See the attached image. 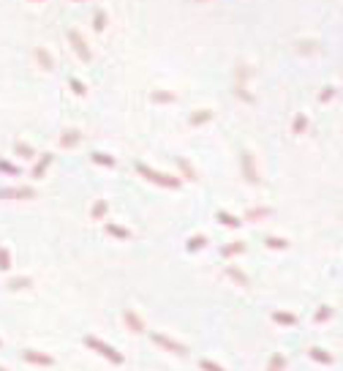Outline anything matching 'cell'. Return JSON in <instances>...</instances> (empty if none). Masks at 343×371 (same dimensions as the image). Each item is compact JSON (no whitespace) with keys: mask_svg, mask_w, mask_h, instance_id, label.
<instances>
[{"mask_svg":"<svg viewBox=\"0 0 343 371\" xmlns=\"http://www.w3.org/2000/svg\"><path fill=\"white\" fill-rule=\"evenodd\" d=\"M136 172L139 175H144L150 183H158V186H164V188H177L180 181L177 178H172V175H164V172H155V170H150V167H144V164H136Z\"/></svg>","mask_w":343,"mask_h":371,"instance_id":"obj_1","label":"cell"},{"mask_svg":"<svg viewBox=\"0 0 343 371\" xmlns=\"http://www.w3.org/2000/svg\"><path fill=\"white\" fill-rule=\"evenodd\" d=\"M85 344H87V347H93V350H98L104 358H109V361H114V363H123V355H120L117 350H112V347H107L104 341H98L96 336H87V339H85Z\"/></svg>","mask_w":343,"mask_h":371,"instance_id":"obj_2","label":"cell"},{"mask_svg":"<svg viewBox=\"0 0 343 371\" xmlns=\"http://www.w3.org/2000/svg\"><path fill=\"white\" fill-rule=\"evenodd\" d=\"M68 38H71V44H74V52L79 55V60L90 63V60H93V52L87 49V44H85V38L79 36V30H68Z\"/></svg>","mask_w":343,"mask_h":371,"instance_id":"obj_3","label":"cell"},{"mask_svg":"<svg viewBox=\"0 0 343 371\" xmlns=\"http://www.w3.org/2000/svg\"><path fill=\"white\" fill-rule=\"evenodd\" d=\"M240 161H242V175H245V181L248 183H259V172H256V164H253V156L245 150V153L240 156Z\"/></svg>","mask_w":343,"mask_h":371,"instance_id":"obj_4","label":"cell"},{"mask_svg":"<svg viewBox=\"0 0 343 371\" xmlns=\"http://www.w3.org/2000/svg\"><path fill=\"white\" fill-rule=\"evenodd\" d=\"M308 355H311V361H316V363H324V366L335 363V358L330 355L327 350H322V347H311V350H308Z\"/></svg>","mask_w":343,"mask_h":371,"instance_id":"obj_5","label":"cell"},{"mask_svg":"<svg viewBox=\"0 0 343 371\" xmlns=\"http://www.w3.org/2000/svg\"><path fill=\"white\" fill-rule=\"evenodd\" d=\"M153 341H155V344H161V347H166V350H172V352H177V355H185V347H183V344H174V341H169L166 336H158V333H155Z\"/></svg>","mask_w":343,"mask_h":371,"instance_id":"obj_6","label":"cell"},{"mask_svg":"<svg viewBox=\"0 0 343 371\" xmlns=\"http://www.w3.org/2000/svg\"><path fill=\"white\" fill-rule=\"evenodd\" d=\"M305 129H308V115H305V112L294 115V120H292V134H305Z\"/></svg>","mask_w":343,"mask_h":371,"instance_id":"obj_7","label":"cell"},{"mask_svg":"<svg viewBox=\"0 0 343 371\" xmlns=\"http://www.w3.org/2000/svg\"><path fill=\"white\" fill-rule=\"evenodd\" d=\"M79 139H82V134L71 129V131H66V134L60 137V145H63V148H77V145H79Z\"/></svg>","mask_w":343,"mask_h":371,"instance_id":"obj_8","label":"cell"},{"mask_svg":"<svg viewBox=\"0 0 343 371\" xmlns=\"http://www.w3.org/2000/svg\"><path fill=\"white\" fill-rule=\"evenodd\" d=\"M36 60L41 63V66L46 68V71H52V68H55V60H52V55H49L46 49H41V46L36 49Z\"/></svg>","mask_w":343,"mask_h":371,"instance_id":"obj_9","label":"cell"},{"mask_svg":"<svg viewBox=\"0 0 343 371\" xmlns=\"http://www.w3.org/2000/svg\"><path fill=\"white\" fill-rule=\"evenodd\" d=\"M272 320L278 325H297V314H289V311H275L272 314Z\"/></svg>","mask_w":343,"mask_h":371,"instance_id":"obj_10","label":"cell"},{"mask_svg":"<svg viewBox=\"0 0 343 371\" xmlns=\"http://www.w3.org/2000/svg\"><path fill=\"white\" fill-rule=\"evenodd\" d=\"M207 120H213L210 109H199V112L191 115V126H202V123H207Z\"/></svg>","mask_w":343,"mask_h":371,"instance_id":"obj_11","label":"cell"},{"mask_svg":"<svg viewBox=\"0 0 343 371\" xmlns=\"http://www.w3.org/2000/svg\"><path fill=\"white\" fill-rule=\"evenodd\" d=\"M49 164H52V156H49V153H44V159H38L36 170H33V178H36V181H38V178H41L44 172H46V167H49Z\"/></svg>","mask_w":343,"mask_h":371,"instance_id":"obj_12","label":"cell"},{"mask_svg":"<svg viewBox=\"0 0 343 371\" xmlns=\"http://www.w3.org/2000/svg\"><path fill=\"white\" fill-rule=\"evenodd\" d=\"M218 221L226 224V227H240V224H242L237 216H231V213H224V210H218Z\"/></svg>","mask_w":343,"mask_h":371,"instance_id":"obj_13","label":"cell"},{"mask_svg":"<svg viewBox=\"0 0 343 371\" xmlns=\"http://www.w3.org/2000/svg\"><path fill=\"white\" fill-rule=\"evenodd\" d=\"M330 317H333V306H322V309H319L316 314H313V322H316V325H322V322H327Z\"/></svg>","mask_w":343,"mask_h":371,"instance_id":"obj_14","label":"cell"},{"mask_svg":"<svg viewBox=\"0 0 343 371\" xmlns=\"http://www.w3.org/2000/svg\"><path fill=\"white\" fill-rule=\"evenodd\" d=\"M270 213H272L270 207H253V210L245 213V218H248V221H256V218H267Z\"/></svg>","mask_w":343,"mask_h":371,"instance_id":"obj_15","label":"cell"},{"mask_svg":"<svg viewBox=\"0 0 343 371\" xmlns=\"http://www.w3.org/2000/svg\"><path fill=\"white\" fill-rule=\"evenodd\" d=\"M283 366H286L283 355H281V352H275V355L270 358V366H267V371H283Z\"/></svg>","mask_w":343,"mask_h":371,"instance_id":"obj_16","label":"cell"},{"mask_svg":"<svg viewBox=\"0 0 343 371\" xmlns=\"http://www.w3.org/2000/svg\"><path fill=\"white\" fill-rule=\"evenodd\" d=\"M25 361H30V363H41V366H49L52 358H49V355H36V352H25Z\"/></svg>","mask_w":343,"mask_h":371,"instance_id":"obj_17","label":"cell"},{"mask_svg":"<svg viewBox=\"0 0 343 371\" xmlns=\"http://www.w3.org/2000/svg\"><path fill=\"white\" fill-rule=\"evenodd\" d=\"M242 251H245V243L237 240V243H231V246H226L221 254H224V257H234V254H242Z\"/></svg>","mask_w":343,"mask_h":371,"instance_id":"obj_18","label":"cell"},{"mask_svg":"<svg viewBox=\"0 0 343 371\" xmlns=\"http://www.w3.org/2000/svg\"><path fill=\"white\" fill-rule=\"evenodd\" d=\"M267 248H278V251H283V248H289V240H283V237H267Z\"/></svg>","mask_w":343,"mask_h":371,"instance_id":"obj_19","label":"cell"},{"mask_svg":"<svg viewBox=\"0 0 343 371\" xmlns=\"http://www.w3.org/2000/svg\"><path fill=\"white\" fill-rule=\"evenodd\" d=\"M93 27H96L98 33L107 27V14H104V11H96V16H93Z\"/></svg>","mask_w":343,"mask_h":371,"instance_id":"obj_20","label":"cell"},{"mask_svg":"<svg viewBox=\"0 0 343 371\" xmlns=\"http://www.w3.org/2000/svg\"><path fill=\"white\" fill-rule=\"evenodd\" d=\"M0 196H33L30 188H11V191H0Z\"/></svg>","mask_w":343,"mask_h":371,"instance_id":"obj_21","label":"cell"},{"mask_svg":"<svg viewBox=\"0 0 343 371\" xmlns=\"http://www.w3.org/2000/svg\"><path fill=\"white\" fill-rule=\"evenodd\" d=\"M93 161H96V164H104V167H114V159L112 156H104V153H93Z\"/></svg>","mask_w":343,"mask_h":371,"instance_id":"obj_22","label":"cell"},{"mask_svg":"<svg viewBox=\"0 0 343 371\" xmlns=\"http://www.w3.org/2000/svg\"><path fill=\"white\" fill-rule=\"evenodd\" d=\"M125 322L136 328V330H133V333H142V322H139V317L133 314V311H125Z\"/></svg>","mask_w":343,"mask_h":371,"instance_id":"obj_23","label":"cell"},{"mask_svg":"<svg viewBox=\"0 0 343 371\" xmlns=\"http://www.w3.org/2000/svg\"><path fill=\"white\" fill-rule=\"evenodd\" d=\"M150 98H153V101H158V104H166V101H174V98H177V96H174V93H153V96H150Z\"/></svg>","mask_w":343,"mask_h":371,"instance_id":"obj_24","label":"cell"},{"mask_svg":"<svg viewBox=\"0 0 343 371\" xmlns=\"http://www.w3.org/2000/svg\"><path fill=\"white\" fill-rule=\"evenodd\" d=\"M11 268V254L8 248H0V270H8Z\"/></svg>","mask_w":343,"mask_h":371,"instance_id":"obj_25","label":"cell"},{"mask_svg":"<svg viewBox=\"0 0 343 371\" xmlns=\"http://www.w3.org/2000/svg\"><path fill=\"white\" fill-rule=\"evenodd\" d=\"M229 276H231V278H234V281H237V284H240V287H248V278H245V276H242V273H240V270H234V268H229Z\"/></svg>","mask_w":343,"mask_h":371,"instance_id":"obj_26","label":"cell"},{"mask_svg":"<svg viewBox=\"0 0 343 371\" xmlns=\"http://www.w3.org/2000/svg\"><path fill=\"white\" fill-rule=\"evenodd\" d=\"M68 85H71V88H74V93H77V96H85V93H87V88H85V85L82 82H79V79H68Z\"/></svg>","mask_w":343,"mask_h":371,"instance_id":"obj_27","label":"cell"},{"mask_svg":"<svg viewBox=\"0 0 343 371\" xmlns=\"http://www.w3.org/2000/svg\"><path fill=\"white\" fill-rule=\"evenodd\" d=\"M333 96H335V88H333V85H327V88H322V96H319V101H322V104H327Z\"/></svg>","mask_w":343,"mask_h":371,"instance_id":"obj_28","label":"cell"},{"mask_svg":"<svg viewBox=\"0 0 343 371\" xmlns=\"http://www.w3.org/2000/svg\"><path fill=\"white\" fill-rule=\"evenodd\" d=\"M205 243H207V237H205V235H199V237H191L188 248H191V251H196V248H202Z\"/></svg>","mask_w":343,"mask_h":371,"instance_id":"obj_29","label":"cell"},{"mask_svg":"<svg viewBox=\"0 0 343 371\" xmlns=\"http://www.w3.org/2000/svg\"><path fill=\"white\" fill-rule=\"evenodd\" d=\"M180 167H183V172H185V178H188V181H196V172L191 170V164L185 159H180Z\"/></svg>","mask_w":343,"mask_h":371,"instance_id":"obj_30","label":"cell"},{"mask_svg":"<svg viewBox=\"0 0 343 371\" xmlns=\"http://www.w3.org/2000/svg\"><path fill=\"white\" fill-rule=\"evenodd\" d=\"M16 153L22 156V159H33V150H30V145H16Z\"/></svg>","mask_w":343,"mask_h":371,"instance_id":"obj_31","label":"cell"},{"mask_svg":"<svg viewBox=\"0 0 343 371\" xmlns=\"http://www.w3.org/2000/svg\"><path fill=\"white\" fill-rule=\"evenodd\" d=\"M109 232H112V235H117V237H128V232H125L123 227H114V224H109V227H107Z\"/></svg>","mask_w":343,"mask_h":371,"instance_id":"obj_32","label":"cell"},{"mask_svg":"<svg viewBox=\"0 0 343 371\" xmlns=\"http://www.w3.org/2000/svg\"><path fill=\"white\" fill-rule=\"evenodd\" d=\"M104 210H107V202H98V205L93 207V216H96V218H101V216H104Z\"/></svg>","mask_w":343,"mask_h":371,"instance_id":"obj_33","label":"cell"},{"mask_svg":"<svg viewBox=\"0 0 343 371\" xmlns=\"http://www.w3.org/2000/svg\"><path fill=\"white\" fill-rule=\"evenodd\" d=\"M202 369H205V371H224L221 366H215L213 361H202Z\"/></svg>","mask_w":343,"mask_h":371,"instance_id":"obj_34","label":"cell"},{"mask_svg":"<svg viewBox=\"0 0 343 371\" xmlns=\"http://www.w3.org/2000/svg\"><path fill=\"white\" fill-rule=\"evenodd\" d=\"M27 284H30L27 278H14V281H11V287H14V289H22V287H27Z\"/></svg>","mask_w":343,"mask_h":371,"instance_id":"obj_35","label":"cell"},{"mask_svg":"<svg viewBox=\"0 0 343 371\" xmlns=\"http://www.w3.org/2000/svg\"><path fill=\"white\" fill-rule=\"evenodd\" d=\"M0 170H3V172H11V175H14V172H16L14 167L8 164V161H0Z\"/></svg>","mask_w":343,"mask_h":371,"instance_id":"obj_36","label":"cell"},{"mask_svg":"<svg viewBox=\"0 0 343 371\" xmlns=\"http://www.w3.org/2000/svg\"><path fill=\"white\" fill-rule=\"evenodd\" d=\"M196 3H205V0H196Z\"/></svg>","mask_w":343,"mask_h":371,"instance_id":"obj_37","label":"cell"},{"mask_svg":"<svg viewBox=\"0 0 343 371\" xmlns=\"http://www.w3.org/2000/svg\"><path fill=\"white\" fill-rule=\"evenodd\" d=\"M77 3H85V0H77Z\"/></svg>","mask_w":343,"mask_h":371,"instance_id":"obj_38","label":"cell"},{"mask_svg":"<svg viewBox=\"0 0 343 371\" xmlns=\"http://www.w3.org/2000/svg\"><path fill=\"white\" fill-rule=\"evenodd\" d=\"M0 371H5V369H0Z\"/></svg>","mask_w":343,"mask_h":371,"instance_id":"obj_39","label":"cell"}]
</instances>
